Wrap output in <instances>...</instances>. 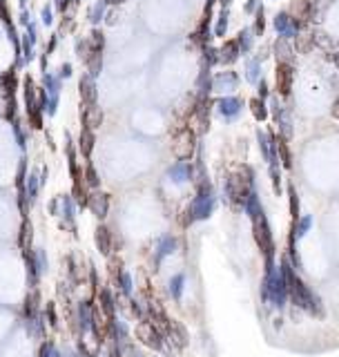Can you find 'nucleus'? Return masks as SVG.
<instances>
[{
  "label": "nucleus",
  "mask_w": 339,
  "mask_h": 357,
  "mask_svg": "<svg viewBox=\"0 0 339 357\" xmlns=\"http://www.w3.org/2000/svg\"><path fill=\"white\" fill-rule=\"evenodd\" d=\"M306 11H308V2L306 0H294L293 7H290V14L297 16V18H304Z\"/></svg>",
  "instance_id": "7ed1b4c3"
},
{
  "label": "nucleus",
  "mask_w": 339,
  "mask_h": 357,
  "mask_svg": "<svg viewBox=\"0 0 339 357\" xmlns=\"http://www.w3.org/2000/svg\"><path fill=\"white\" fill-rule=\"evenodd\" d=\"M252 235H254V241H257L259 250L263 252L266 262H272V255H274V243H272V235H270V226H268V219L266 214H259L252 219Z\"/></svg>",
  "instance_id": "f257e3e1"
},
{
  "label": "nucleus",
  "mask_w": 339,
  "mask_h": 357,
  "mask_svg": "<svg viewBox=\"0 0 339 357\" xmlns=\"http://www.w3.org/2000/svg\"><path fill=\"white\" fill-rule=\"evenodd\" d=\"M277 90L281 92V94H288L290 92V67L279 65V70H277Z\"/></svg>",
  "instance_id": "f03ea898"
},
{
  "label": "nucleus",
  "mask_w": 339,
  "mask_h": 357,
  "mask_svg": "<svg viewBox=\"0 0 339 357\" xmlns=\"http://www.w3.org/2000/svg\"><path fill=\"white\" fill-rule=\"evenodd\" d=\"M290 212H293V221H297L299 219V201H297V194H294L293 188H290Z\"/></svg>",
  "instance_id": "20e7f679"
}]
</instances>
